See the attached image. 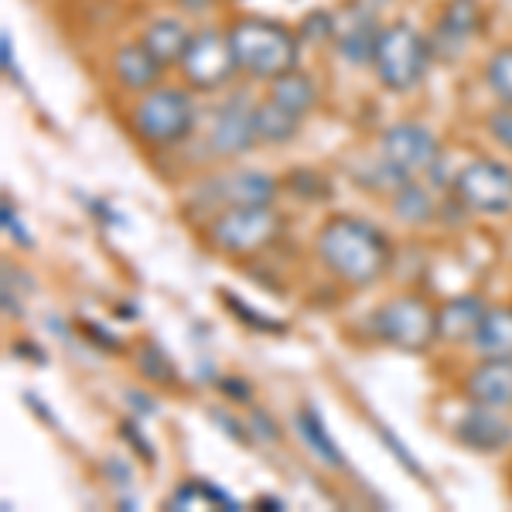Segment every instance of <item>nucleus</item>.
<instances>
[{
	"mask_svg": "<svg viewBox=\"0 0 512 512\" xmlns=\"http://www.w3.org/2000/svg\"><path fill=\"white\" fill-rule=\"evenodd\" d=\"M318 256L332 274L349 287H369L393 263L390 239L355 216H332L318 233Z\"/></svg>",
	"mask_w": 512,
	"mask_h": 512,
	"instance_id": "obj_1",
	"label": "nucleus"
},
{
	"mask_svg": "<svg viewBox=\"0 0 512 512\" xmlns=\"http://www.w3.org/2000/svg\"><path fill=\"white\" fill-rule=\"evenodd\" d=\"M229 45H233L236 65L243 72H250L253 79H270L274 82L284 72H294L297 65V45L294 31H287L284 24L267 21V18H243L226 31Z\"/></svg>",
	"mask_w": 512,
	"mask_h": 512,
	"instance_id": "obj_2",
	"label": "nucleus"
},
{
	"mask_svg": "<svg viewBox=\"0 0 512 512\" xmlns=\"http://www.w3.org/2000/svg\"><path fill=\"white\" fill-rule=\"evenodd\" d=\"M431 62V41H427L414 24L400 21L383 28L373 52V69L379 82L393 93H407L414 89L427 72Z\"/></svg>",
	"mask_w": 512,
	"mask_h": 512,
	"instance_id": "obj_3",
	"label": "nucleus"
},
{
	"mask_svg": "<svg viewBox=\"0 0 512 512\" xmlns=\"http://www.w3.org/2000/svg\"><path fill=\"white\" fill-rule=\"evenodd\" d=\"M280 229H284V219L274 205H233L209 222V239L222 253L250 256L267 250L280 236Z\"/></svg>",
	"mask_w": 512,
	"mask_h": 512,
	"instance_id": "obj_4",
	"label": "nucleus"
},
{
	"mask_svg": "<svg viewBox=\"0 0 512 512\" xmlns=\"http://www.w3.org/2000/svg\"><path fill=\"white\" fill-rule=\"evenodd\" d=\"M373 332L400 352H424L437 338V311L424 297H393L373 315Z\"/></svg>",
	"mask_w": 512,
	"mask_h": 512,
	"instance_id": "obj_5",
	"label": "nucleus"
},
{
	"mask_svg": "<svg viewBox=\"0 0 512 512\" xmlns=\"http://www.w3.org/2000/svg\"><path fill=\"white\" fill-rule=\"evenodd\" d=\"M134 127L147 144L171 147L195 127V103L181 89H151L134 110Z\"/></svg>",
	"mask_w": 512,
	"mask_h": 512,
	"instance_id": "obj_6",
	"label": "nucleus"
},
{
	"mask_svg": "<svg viewBox=\"0 0 512 512\" xmlns=\"http://www.w3.org/2000/svg\"><path fill=\"white\" fill-rule=\"evenodd\" d=\"M454 195L468 212L482 216L512 212V168L499 161H472L454 178Z\"/></svg>",
	"mask_w": 512,
	"mask_h": 512,
	"instance_id": "obj_7",
	"label": "nucleus"
},
{
	"mask_svg": "<svg viewBox=\"0 0 512 512\" xmlns=\"http://www.w3.org/2000/svg\"><path fill=\"white\" fill-rule=\"evenodd\" d=\"M383 161L400 178L417 181L437 171V164H441V144L420 123H396V127L383 134Z\"/></svg>",
	"mask_w": 512,
	"mask_h": 512,
	"instance_id": "obj_8",
	"label": "nucleus"
},
{
	"mask_svg": "<svg viewBox=\"0 0 512 512\" xmlns=\"http://www.w3.org/2000/svg\"><path fill=\"white\" fill-rule=\"evenodd\" d=\"M181 69H185V79L195 89H205V93L226 86L233 79V72L239 69L229 35H222L216 28L195 31L192 41H188L185 59H181Z\"/></svg>",
	"mask_w": 512,
	"mask_h": 512,
	"instance_id": "obj_9",
	"label": "nucleus"
},
{
	"mask_svg": "<svg viewBox=\"0 0 512 512\" xmlns=\"http://www.w3.org/2000/svg\"><path fill=\"white\" fill-rule=\"evenodd\" d=\"M373 11L376 7L362 4V0H352V4H345L342 14L335 18V45L352 65L373 62L376 41L383 35V28L376 24Z\"/></svg>",
	"mask_w": 512,
	"mask_h": 512,
	"instance_id": "obj_10",
	"label": "nucleus"
},
{
	"mask_svg": "<svg viewBox=\"0 0 512 512\" xmlns=\"http://www.w3.org/2000/svg\"><path fill=\"white\" fill-rule=\"evenodd\" d=\"M256 140H260V134H256V106L246 96H236L212 120V134H209L212 151L219 158H236V154L250 151Z\"/></svg>",
	"mask_w": 512,
	"mask_h": 512,
	"instance_id": "obj_11",
	"label": "nucleus"
},
{
	"mask_svg": "<svg viewBox=\"0 0 512 512\" xmlns=\"http://www.w3.org/2000/svg\"><path fill=\"white\" fill-rule=\"evenodd\" d=\"M205 202L219 205V209H233V205H274L277 181L263 171H233V175L212 178L202 185Z\"/></svg>",
	"mask_w": 512,
	"mask_h": 512,
	"instance_id": "obj_12",
	"label": "nucleus"
},
{
	"mask_svg": "<svg viewBox=\"0 0 512 512\" xmlns=\"http://www.w3.org/2000/svg\"><path fill=\"white\" fill-rule=\"evenodd\" d=\"M454 437L478 454H495V451H506L512 444V424L495 407L475 403V407L458 420Z\"/></svg>",
	"mask_w": 512,
	"mask_h": 512,
	"instance_id": "obj_13",
	"label": "nucleus"
},
{
	"mask_svg": "<svg viewBox=\"0 0 512 512\" xmlns=\"http://www.w3.org/2000/svg\"><path fill=\"white\" fill-rule=\"evenodd\" d=\"M465 393L482 407H512V355H489L482 366H475L465 379Z\"/></svg>",
	"mask_w": 512,
	"mask_h": 512,
	"instance_id": "obj_14",
	"label": "nucleus"
},
{
	"mask_svg": "<svg viewBox=\"0 0 512 512\" xmlns=\"http://www.w3.org/2000/svg\"><path fill=\"white\" fill-rule=\"evenodd\" d=\"M478 21H482V14H478V4L475 0H451L448 11H444L441 24H437V35L431 41V52L444 55V59H451V55H458L461 48L468 45V38L478 31Z\"/></svg>",
	"mask_w": 512,
	"mask_h": 512,
	"instance_id": "obj_15",
	"label": "nucleus"
},
{
	"mask_svg": "<svg viewBox=\"0 0 512 512\" xmlns=\"http://www.w3.org/2000/svg\"><path fill=\"white\" fill-rule=\"evenodd\" d=\"M161 69L164 65L154 59L151 48H147L144 41L123 45V48H117V55H113V72H117V79L127 89H137V93L151 89L154 82L161 79Z\"/></svg>",
	"mask_w": 512,
	"mask_h": 512,
	"instance_id": "obj_16",
	"label": "nucleus"
},
{
	"mask_svg": "<svg viewBox=\"0 0 512 512\" xmlns=\"http://www.w3.org/2000/svg\"><path fill=\"white\" fill-rule=\"evenodd\" d=\"M485 304L478 297H454L437 311V338H448V342H472L478 325L485 318Z\"/></svg>",
	"mask_w": 512,
	"mask_h": 512,
	"instance_id": "obj_17",
	"label": "nucleus"
},
{
	"mask_svg": "<svg viewBox=\"0 0 512 512\" xmlns=\"http://www.w3.org/2000/svg\"><path fill=\"white\" fill-rule=\"evenodd\" d=\"M188 41H192V31H188L178 18H161V21H154L151 28L144 31V45L151 48V55L161 65H171V62L185 59Z\"/></svg>",
	"mask_w": 512,
	"mask_h": 512,
	"instance_id": "obj_18",
	"label": "nucleus"
},
{
	"mask_svg": "<svg viewBox=\"0 0 512 512\" xmlns=\"http://www.w3.org/2000/svg\"><path fill=\"white\" fill-rule=\"evenodd\" d=\"M294 427H297V434L304 437V444L315 451L318 461H325L328 468H345V454L335 444V437L328 434V427L321 424V417H318L315 407H301V410H297V414H294Z\"/></svg>",
	"mask_w": 512,
	"mask_h": 512,
	"instance_id": "obj_19",
	"label": "nucleus"
},
{
	"mask_svg": "<svg viewBox=\"0 0 512 512\" xmlns=\"http://www.w3.org/2000/svg\"><path fill=\"white\" fill-rule=\"evenodd\" d=\"M164 509H239V502L222 492L219 485L202 482V478H188L181 489L171 492Z\"/></svg>",
	"mask_w": 512,
	"mask_h": 512,
	"instance_id": "obj_20",
	"label": "nucleus"
},
{
	"mask_svg": "<svg viewBox=\"0 0 512 512\" xmlns=\"http://www.w3.org/2000/svg\"><path fill=\"white\" fill-rule=\"evenodd\" d=\"M472 345L489 359V355H512V311L489 308L472 338Z\"/></svg>",
	"mask_w": 512,
	"mask_h": 512,
	"instance_id": "obj_21",
	"label": "nucleus"
},
{
	"mask_svg": "<svg viewBox=\"0 0 512 512\" xmlns=\"http://www.w3.org/2000/svg\"><path fill=\"white\" fill-rule=\"evenodd\" d=\"M270 99L284 106V110L297 113V117H304V113L315 106L318 89H315V82L308 76H301V72H284V76H277L274 86H270Z\"/></svg>",
	"mask_w": 512,
	"mask_h": 512,
	"instance_id": "obj_22",
	"label": "nucleus"
},
{
	"mask_svg": "<svg viewBox=\"0 0 512 512\" xmlns=\"http://www.w3.org/2000/svg\"><path fill=\"white\" fill-rule=\"evenodd\" d=\"M393 212H396V219L410 222V226H424V222H431L437 216L431 192H427L424 185H417V181H403V185H396Z\"/></svg>",
	"mask_w": 512,
	"mask_h": 512,
	"instance_id": "obj_23",
	"label": "nucleus"
},
{
	"mask_svg": "<svg viewBox=\"0 0 512 512\" xmlns=\"http://www.w3.org/2000/svg\"><path fill=\"white\" fill-rule=\"evenodd\" d=\"M297 123H301V117L284 110L274 99L256 106V134H260V140H267V144H284V140H291L297 134Z\"/></svg>",
	"mask_w": 512,
	"mask_h": 512,
	"instance_id": "obj_24",
	"label": "nucleus"
},
{
	"mask_svg": "<svg viewBox=\"0 0 512 512\" xmlns=\"http://www.w3.org/2000/svg\"><path fill=\"white\" fill-rule=\"evenodd\" d=\"M137 369L144 379H151V383H161V386H175L178 379V369L175 362H171V355L161 349L158 342H144L137 349Z\"/></svg>",
	"mask_w": 512,
	"mask_h": 512,
	"instance_id": "obj_25",
	"label": "nucleus"
},
{
	"mask_svg": "<svg viewBox=\"0 0 512 512\" xmlns=\"http://www.w3.org/2000/svg\"><path fill=\"white\" fill-rule=\"evenodd\" d=\"M485 79H489L492 93L502 99V106H512V45L499 48V52L489 59V69H485Z\"/></svg>",
	"mask_w": 512,
	"mask_h": 512,
	"instance_id": "obj_26",
	"label": "nucleus"
},
{
	"mask_svg": "<svg viewBox=\"0 0 512 512\" xmlns=\"http://www.w3.org/2000/svg\"><path fill=\"white\" fill-rule=\"evenodd\" d=\"M222 301H226V308L229 311H236V315H243V321L250 328H260V332H270V335H277V332H284V325L280 321H274L270 315H263V311H253L246 301H239V297L233 294H222Z\"/></svg>",
	"mask_w": 512,
	"mask_h": 512,
	"instance_id": "obj_27",
	"label": "nucleus"
},
{
	"mask_svg": "<svg viewBox=\"0 0 512 512\" xmlns=\"http://www.w3.org/2000/svg\"><path fill=\"white\" fill-rule=\"evenodd\" d=\"M297 38H304V41H325V38H335V18L332 14H325V11H315V14H308L301 24V35Z\"/></svg>",
	"mask_w": 512,
	"mask_h": 512,
	"instance_id": "obj_28",
	"label": "nucleus"
},
{
	"mask_svg": "<svg viewBox=\"0 0 512 512\" xmlns=\"http://www.w3.org/2000/svg\"><path fill=\"white\" fill-rule=\"evenodd\" d=\"M0 222H4V233L11 236L18 246H24V250H31V246H35V239H31L28 229L21 226V219H18V212H14L11 202H4V209H0Z\"/></svg>",
	"mask_w": 512,
	"mask_h": 512,
	"instance_id": "obj_29",
	"label": "nucleus"
},
{
	"mask_svg": "<svg viewBox=\"0 0 512 512\" xmlns=\"http://www.w3.org/2000/svg\"><path fill=\"white\" fill-rule=\"evenodd\" d=\"M489 130H492V137L506 147V151H512V106H502V110L492 113Z\"/></svg>",
	"mask_w": 512,
	"mask_h": 512,
	"instance_id": "obj_30",
	"label": "nucleus"
},
{
	"mask_svg": "<svg viewBox=\"0 0 512 512\" xmlns=\"http://www.w3.org/2000/svg\"><path fill=\"white\" fill-rule=\"evenodd\" d=\"M379 437H383V441H386V444H390V451L396 454V458H400V461H403V468H407V472H414V475H424V468H420V465H417V461H414V458H410V451H407V448H403V444H400V441H396V437H393L390 431H386V427H379Z\"/></svg>",
	"mask_w": 512,
	"mask_h": 512,
	"instance_id": "obj_31",
	"label": "nucleus"
},
{
	"mask_svg": "<svg viewBox=\"0 0 512 512\" xmlns=\"http://www.w3.org/2000/svg\"><path fill=\"white\" fill-rule=\"evenodd\" d=\"M209 417L216 420V424H222V434H229L236 444H250V437H246V431H243V424H239V420L226 417L222 410H209Z\"/></svg>",
	"mask_w": 512,
	"mask_h": 512,
	"instance_id": "obj_32",
	"label": "nucleus"
},
{
	"mask_svg": "<svg viewBox=\"0 0 512 512\" xmlns=\"http://www.w3.org/2000/svg\"><path fill=\"white\" fill-rule=\"evenodd\" d=\"M120 437H127V441L134 444V448L140 451V458H144V461H151V465H154V448L144 441V437H140L137 424H130V420H127V424H120Z\"/></svg>",
	"mask_w": 512,
	"mask_h": 512,
	"instance_id": "obj_33",
	"label": "nucleus"
},
{
	"mask_svg": "<svg viewBox=\"0 0 512 512\" xmlns=\"http://www.w3.org/2000/svg\"><path fill=\"white\" fill-rule=\"evenodd\" d=\"M4 69L11 79H21L18 72V62H14V41H11V31H4Z\"/></svg>",
	"mask_w": 512,
	"mask_h": 512,
	"instance_id": "obj_34",
	"label": "nucleus"
},
{
	"mask_svg": "<svg viewBox=\"0 0 512 512\" xmlns=\"http://www.w3.org/2000/svg\"><path fill=\"white\" fill-rule=\"evenodd\" d=\"M253 431L256 434H263V437H267V441H277V437H280V431H277V427H274V420H270L267 414H253Z\"/></svg>",
	"mask_w": 512,
	"mask_h": 512,
	"instance_id": "obj_35",
	"label": "nucleus"
},
{
	"mask_svg": "<svg viewBox=\"0 0 512 512\" xmlns=\"http://www.w3.org/2000/svg\"><path fill=\"white\" fill-rule=\"evenodd\" d=\"M222 390H226V393H236V396H239V403L250 400V386H243L239 379H222Z\"/></svg>",
	"mask_w": 512,
	"mask_h": 512,
	"instance_id": "obj_36",
	"label": "nucleus"
},
{
	"mask_svg": "<svg viewBox=\"0 0 512 512\" xmlns=\"http://www.w3.org/2000/svg\"><path fill=\"white\" fill-rule=\"evenodd\" d=\"M256 506H267V509H287L280 499H270V495H263V499H256Z\"/></svg>",
	"mask_w": 512,
	"mask_h": 512,
	"instance_id": "obj_37",
	"label": "nucleus"
},
{
	"mask_svg": "<svg viewBox=\"0 0 512 512\" xmlns=\"http://www.w3.org/2000/svg\"><path fill=\"white\" fill-rule=\"evenodd\" d=\"M362 4H369V7H386L390 0H362Z\"/></svg>",
	"mask_w": 512,
	"mask_h": 512,
	"instance_id": "obj_38",
	"label": "nucleus"
}]
</instances>
